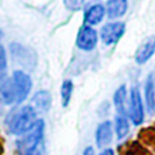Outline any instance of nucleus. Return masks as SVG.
Wrapping results in <instances>:
<instances>
[{"label": "nucleus", "mask_w": 155, "mask_h": 155, "mask_svg": "<svg viewBox=\"0 0 155 155\" xmlns=\"http://www.w3.org/2000/svg\"><path fill=\"white\" fill-rule=\"evenodd\" d=\"M115 128H116V133H117V138H124L128 131H130V125L128 121L126 119V116H121L117 115L115 119Z\"/></svg>", "instance_id": "14"}, {"label": "nucleus", "mask_w": 155, "mask_h": 155, "mask_svg": "<svg viewBox=\"0 0 155 155\" xmlns=\"http://www.w3.org/2000/svg\"><path fill=\"white\" fill-rule=\"evenodd\" d=\"M114 104L119 115L126 116V87L124 85L120 86L114 93Z\"/></svg>", "instance_id": "13"}, {"label": "nucleus", "mask_w": 155, "mask_h": 155, "mask_svg": "<svg viewBox=\"0 0 155 155\" xmlns=\"http://www.w3.org/2000/svg\"><path fill=\"white\" fill-rule=\"evenodd\" d=\"M64 6L70 11H79L81 10L85 0H63Z\"/></svg>", "instance_id": "17"}, {"label": "nucleus", "mask_w": 155, "mask_h": 155, "mask_svg": "<svg viewBox=\"0 0 155 155\" xmlns=\"http://www.w3.org/2000/svg\"><path fill=\"white\" fill-rule=\"evenodd\" d=\"M36 111L31 105H24L17 108L8 117H7V127L8 131L13 134H22L28 131L35 124Z\"/></svg>", "instance_id": "2"}, {"label": "nucleus", "mask_w": 155, "mask_h": 155, "mask_svg": "<svg viewBox=\"0 0 155 155\" xmlns=\"http://www.w3.org/2000/svg\"><path fill=\"white\" fill-rule=\"evenodd\" d=\"M41 145V144H40ZM36 147L35 149H33V150H30V151H28L25 155H42V153H41V147Z\"/></svg>", "instance_id": "18"}, {"label": "nucleus", "mask_w": 155, "mask_h": 155, "mask_svg": "<svg viewBox=\"0 0 155 155\" xmlns=\"http://www.w3.org/2000/svg\"><path fill=\"white\" fill-rule=\"evenodd\" d=\"M127 11V0H107L105 12L110 19L122 17Z\"/></svg>", "instance_id": "9"}, {"label": "nucleus", "mask_w": 155, "mask_h": 155, "mask_svg": "<svg viewBox=\"0 0 155 155\" xmlns=\"http://www.w3.org/2000/svg\"><path fill=\"white\" fill-rule=\"evenodd\" d=\"M99 155H114V151L111 149H105L104 151H102Z\"/></svg>", "instance_id": "20"}, {"label": "nucleus", "mask_w": 155, "mask_h": 155, "mask_svg": "<svg viewBox=\"0 0 155 155\" xmlns=\"http://www.w3.org/2000/svg\"><path fill=\"white\" fill-rule=\"evenodd\" d=\"M98 42L97 31L90 27L84 24L76 36V46L82 51H92Z\"/></svg>", "instance_id": "4"}, {"label": "nucleus", "mask_w": 155, "mask_h": 155, "mask_svg": "<svg viewBox=\"0 0 155 155\" xmlns=\"http://www.w3.org/2000/svg\"><path fill=\"white\" fill-rule=\"evenodd\" d=\"M130 116L134 125H140L143 122V105L140 99V93L137 87L131 90L130 99Z\"/></svg>", "instance_id": "6"}, {"label": "nucleus", "mask_w": 155, "mask_h": 155, "mask_svg": "<svg viewBox=\"0 0 155 155\" xmlns=\"http://www.w3.org/2000/svg\"><path fill=\"white\" fill-rule=\"evenodd\" d=\"M51 105V94L47 91H38L31 98V107L38 113H45L50 109Z\"/></svg>", "instance_id": "10"}, {"label": "nucleus", "mask_w": 155, "mask_h": 155, "mask_svg": "<svg viewBox=\"0 0 155 155\" xmlns=\"http://www.w3.org/2000/svg\"><path fill=\"white\" fill-rule=\"evenodd\" d=\"M84 155H94L93 149H92L91 147H87V148L84 150Z\"/></svg>", "instance_id": "19"}, {"label": "nucleus", "mask_w": 155, "mask_h": 155, "mask_svg": "<svg viewBox=\"0 0 155 155\" xmlns=\"http://www.w3.org/2000/svg\"><path fill=\"white\" fill-rule=\"evenodd\" d=\"M113 132H111V124L109 121H104L98 125L96 131V142L98 147H105L111 142Z\"/></svg>", "instance_id": "11"}, {"label": "nucleus", "mask_w": 155, "mask_h": 155, "mask_svg": "<svg viewBox=\"0 0 155 155\" xmlns=\"http://www.w3.org/2000/svg\"><path fill=\"white\" fill-rule=\"evenodd\" d=\"M145 102H147V108L149 113H154L155 111V85L151 75L148 76L145 82Z\"/></svg>", "instance_id": "12"}, {"label": "nucleus", "mask_w": 155, "mask_h": 155, "mask_svg": "<svg viewBox=\"0 0 155 155\" xmlns=\"http://www.w3.org/2000/svg\"><path fill=\"white\" fill-rule=\"evenodd\" d=\"M6 68H7V59H6V53L4 47L0 45V91L6 84Z\"/></svg>", "instance_id": "16"}, {"label": "nucleus", "mask_w": 155, "mask_h": 155, "mask_svg": "<svg viewBox=\"0 0 155 155\" xmlns=\"http://www.w3.org/2000/svg\"><path fill=\"white\" fill-rule=\"evenodd\" d=\"M155 52V35H151L149 38H147L137 48L136 51V62L138 64H143L145 63Z\"/></svg>", "instance_id": "7"}, {"label": "nucleus", "mask_w": 155, "mask_h": 155, "mask_svg": "<svg viewBox=\"0 0 155 155\" xmlns=\"http://www.w3.org/2000/svg\"><path fill=\"white\" fill-rule=\"evenodd\" d=\"M42 136H44V121L36 120L35 124L28 131L22 133V136L18 138L17 140L18 151L22 155H25L28 151L35 149L41 144Z\"/></svg>", "instance_id": "3"}, {"label": "nucleus", "mask_w": 155, "mask_h": 155, "mask_svg": "<svg viewBox=\"0 0 155 155\" xmlns=\"http://www.w3.org/2000/svg\"><path fill=\"white\" fill-rule=\"evenodd\" d=\"M125 33V24L122 22H111L105 24L101 30V39L105 45L117 42Z\"/></svg>", "instance_id": "5"}, {"label": "nucleus", "mask_w": 155, "mask_h": 155, "mask_svg": "<svg viewBox=\"0 0 155 155\" xmlns=\"http://www.w3.org/2000/svg\"><path fill=\"white\" fill-rule=\"evenodd\" d=\"M104 13H105V7L99 4V2H96L93 5H91L86 11H85V24L86 25H96L98 24L103 17H104Z\"/></svg>", "instance_id": "8"}, {"label": "nucleus", "mask_w": 155, "mask_h": 155, "mask_svg": "<svg viewBox=\"0 0 155 155\" xmlns=\"http://www.w3.org/2000/svg\"><path fill=\"white\" fill-rule=\"evenodd\" d=\"M73 82L70 80H64L61 87V97H62V105L67 107L70 102L71 93H73Z\"/></svg>", "instance_id": "15"}, {"label": "nucleus", "mask_w": 155, "mask_h": 155, "mask_svg": "<svg viewBox=\"0 0 155 155\" xmlns=\"http://www.w3.org/2000/svg\"><path fill=\"white\" fill-rule=\"evenodd\" d=\"M31 90V80L29 75L22 70L13 71L10 80L6 81L0 91L1 99L6 104L21 103L24 101Z\"/></svg>", "instance_id": "1"}]
</instances>
